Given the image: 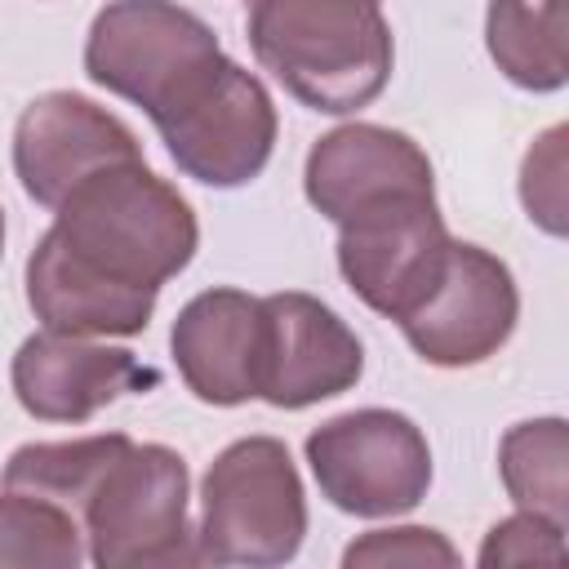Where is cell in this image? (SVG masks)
I'll use <instances>...</instances> for the list:
<instances>
[{
    "label": "cell",
    "mask_w": 569,
    "mask_h": 569,
    "mask_svg": "<svg viewBox=\"0 0 569 569\" xmlns=\"http://www.w3.org/2000/svg\"><path fill=\"white\" fill-rule=\"evenodd\" d=\"M222 44L204 18L173 0H111L84 40V71L151 120L169 111L213 62Z\"/></svg>",
    "instance_id": "5b68a950"
},
{
    "label": "cell",
    "mask_w": 569,
    "mask_h": 569,
    "mask_svg": "<svg viewBox=\"0 0 569 569\" xmlns=\"http://www.w3.org/2000/svg\"><path fill=\"white\" fill-rule=\"evenodd\" d=\"M449 231L436 191H400L338 222V271L365 307L409 320L449 267Z\"/></svg>",
    "instance_id": "52a82bcc"
},
{
    "label": "cell",
    "mask_w": 569,
    "mask_h": 569,
    "mask_svg": "<svg viewBox=\"0 0 569 569\" xmlns=\"http://www.w3.org/2000/svg\"><path fill=\"white\" fill-rule=\"evenodd\" d=\"M0 253H4V209H0Z\"/></svg>",
    "instance_id": "7402d4cb"
},
{
    "label": "cell",
    "mask_w": 569,
    "mask_h": 569,
    "mask_svg": "<svg viewBox=\"0 0 569 569\" xmlns=\"http://www.w3.org/2000/svg\"><path fill=\"white\" fill-rule=\"evenodd\" d=\"M302 187L329 222H342L387 196L436 191V178L427 151L409 133L387 124H342L311 147Z\"/></svg>",
    "instance_id": "5bb4252c"
},
{
    "label": "cell",
    "mask_w": 569,
    "mask_h": 569,
    "mask_svg": "<svg viewBox=\"0 0 569 569\" xmlns=\"http://www.w3.org/2000/svg\"><path fill=\"white\" fill-rule=\"evenodd\" d=\"M565 422L560 418H533L516 422L498 445V471L520 511H538L551 520H569V480H565Z\"/></svg>",
    "instance_id": "2e32d148"
},
{
    "label": "cell",
    "mask_w": 569,
    "mask_h": 569,
    "mask_svg": "<svg viewBox=\"0 0 569 569\" xmlns=\"http://www.w3.org/2000/svg\"><path fill=\"white\" fill-rule=\"evenodd\" d=\"M173 365L187 391L204 405L258 400L262 378V298L240 289L196 293L169 333Z\"/></svg>",
    "instance_id": "4fadbf2b"
},
{
    "label": "cell",
    "mask_w": 569,
    "mask_h": 569,
    "mask_svg": "<svg viewBox=\"0 0 569 569\" xmlns=\"http://www.w3.org/2000/svg\"><path fill=\"white\" fill-rule=\"evenodd\" d=\"M244 31L253 58L311 111H360L391 80L382 0H249Z\"/></svg>",
    "instance_id": "7a4b0ae2"
},
{
    "label": "cell",
    "mask_w": 569,
    "mask_h": 569,
    "mask_svg": "<svg viewBox=\"0 0 569 569\" xmlns=\"http://www.w3.org/2000/svg\"><path fill=\"white\" fill-rule=\"evenodd\" d=\"M516 316H520V293L507 262L480 244L453 240L445 280L409 320H400V329L427 365L467 369L489 360L511 338Z\"/></svg>",
    "instance_id": "9c48e42d"
},
{
    "label": "cell",
    "mask_w": 569,
    "mask_h": 569,
    "mask_svg": "<svg viewBox=\"0 0 569 569\" xmlns=\"http://www.w3.org/2000/svg\"><path fill=\"white\" fill-rule=\"evenodd\" d=\"M124 160H142L133 129L102 111L98 102H89L84 93L53 89L31 98L18 116L13 169L22 191L44 209H58L62 196L89 173Z\"/></svg>",
    "instance_id": "30bf717a"
},
{
    "label": "cell",
    "mask_w": 569,
    "mask_h": 569,
    "mask_svg": "<svg viewBox=\"0 0 569 569\" xmlns=\"http://www.w3.org/2000/svg\"><path fill=\"white\" fill-rule=\"evenodd\" d=\"M124 445H129V436H120V431H111V436H80V440H53V445H22V449L9 453L0 485L53 498V502H62L76 516L84 493H89V485L102 476V467Z\"/></svg>",
    "instance_id": "e0dca14e"
},
{
    "label": "cell",
    "mask_w": 569,
    "mask_h": 569,
    "mask_svg": "<svg viewBox=\"0 0 569 569\" xmlns=\"http://www.w3.org/2000/svg\"><path fill=\"white\" fill-rule=\"evenodd\" d=\"M142 387H156V373L133 351L53 329L31 333L13 356V396L40 422H84Z\"/></svg>",
    "instance_id": "7c38bea8"
},
{
    "label": "cell",
    "mask_w": 569,
    "mask_h": 569,
    "mask_svg": "<svg viewBox=\"0 0 569 569\" xmlns=\"http://www.w3.org/2000/svg\"><path fill=\"white\" fill-rule=\"evenodd\" d=\"M565 560V525L538 511H516L493 525L480 547V565H560Z\"/></svg>",
    "instance_id": "ffe728a7"
},
{
    "label": "cell",
    "mask_w": 569,
    "mask_h": 569,
    "mask_svg": "<svg viewBox=\"0 0 569 569\" xmlns=\"http://www.w3.org/2000/svg\"><path fill=\"white\" fill-rule=\"evenodd\" d=\"M89 560L102 569L196 565L187 525V462L169 445H124L76 511Z\"/></svg>",
    "instance_id": "277c9868"
},
{
    "label": "cell",
    "mask_w": 569,
    "mask_h": 569,
    "mask_svg": "<svg viewBox=\"0 0 569 569\" xmlns=\"http://www.w3.org/2000/svg\"><path fill=\"white\" fill-rule=\"evenodd\" d=\"M173 164L204 187H244L276 147V107L258 76L227 53L156 120Z\"/></svg>",
    "instance_id": "ba28073f"
},
{
    "label": "cell",
    "mask_w": 569,
    "mask_h": 569,
    "mask_svg": "<svg viewBox=\"0 0 569 569\" xmlns=\"http://www.w3.org/2000/svg\"><path fill=\"white\" fill-rule=\"evenodd\" d=\"M196 240L200 227L178 187L142 160L107 164L53 209V227L27 258V302L53 333L133 338Z\"/></svg>",
    "instance_id": "6da1fadb"
},
{
    "label": "cell",
    "mask_w": 569,
    "mask_h": 569,
    "mask_svg": "<svg viewBox=\"0 0 569 569\" xmlns=\"http://www.w3.org/2000/svg\"><path fill=\"white\" fill-rule=\"evenodd\" d=\"M80 520L40 493L4 489L0 493V565H44L76 569L84 560Z\"/></svg>",
    "instance_id": "ac0fdd59"
},
{
    "label": "cell",
    "mask_w": 569,
    "mask_h": 569,
    "mask_svg": "<svg viewBox=\"0 0 569 569\" xmlns=\"http://www.w3.org/2000/svg\"><path fill=\"white\" fill-rule=\"evenodd\" d=\"M365 373L360 338L311 293L262 298V378L258 400L276 409H307L342 396Z\"/></svg>",
    "instance_id": "8fae6325"
},
{
    "label": "cell",
    "mask_w": 569,
    "mask_h": 569,
    "mask_svg": "<svg viewBox=\"0 0 569 569\" xmlns=\"http://www.w3.org/2000/svg\"><path fill=\"white\" fill-rule=\"evenodd\" d=\"M320 493L347 516H400L431 489V449L413 418L396 409H351L307 436Z\"/></svg>",
    "instance_id": "8992f818"
},
{
    "label": "cell",
    "mask_w": 569,
    "mask_h": 569,
    "mask_svg": "<svg viewBox=\"0 0 569 569\" xmlns=\"http://www.w3.org/2000/svg\"><path fill=\"white\" fill-rule=\"evenodd\" d=\"M565 0H489L485 44L498 71L533 93H551L569 76Z\"/></svg>",
    "instance_id": "9a60e30c"
},
{
    "label": "cell",
    "mask_w": 569,
    "mask_h": 569,
    "mask_svg": "<svg viewBox=\"0 0 569 569\" xmlns=\"http://www.w3.org/2000/svg\"><path fill=\"white\" fill-rule=\"evenodd\" d=\"M565 138H569V129L551 124L529 147L525 169H520V200H525L529 218L551 236H565Z\"/></svg>",
    "instance_id": "d6986e66"
},
{
    "label": "cell",
    "mask_w": 569,
    "mask_h": 569,
    "mask_svg": "<svg viewBox=\"0 0 569 569\" xmlns=\"http://www.w3.org/2000/svg\"><path fill=\"white\" fill-rule=\"evenodd\" d=\"M307 533V498L289 449L276 436L227 445L204 471L196 560L284 565Z\"/></svg>",
    "instance_id": "3957f363"
},
{
    "label": "cell",
    "mask_w": 569,
    "mask_h": 569,
    "mask_svg": "<svg viewBox=\"0 0 569 569\" xmlns=\"http://www.w3.org/2000/svg\"><path fill=\"white\" fill-rule=\"evenodd\" d=\"M342 565H458V551L422 525L373 529L342 551Z\"/></svg>",
    "instance_id": "44dd1931"
}]
</instances>
